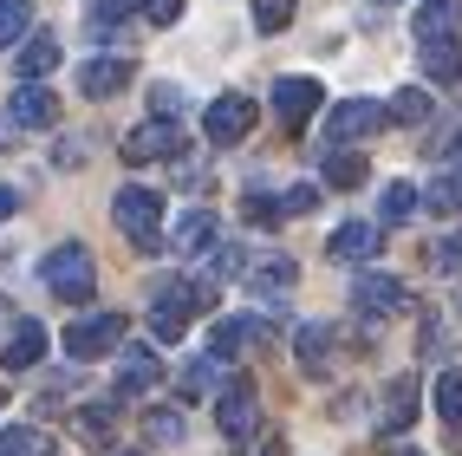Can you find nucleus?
I'll return each mask as SVG.
<instances>
[{"label":"nucleus","instance_id":"40","mask_svg":"<svg viewBox=\"0 0 462 456\" xmlns=\"http://www.w3.org/2000/svg\"><path fill=\"white\" fill-rule=\"evenodd\" d=\"M437 267H462V235H456V241H443V248H437Z\"/></svg>","mask_w":462,"mask_h":456},{"label":"nucleus","instance_id":"22","mask_svg":"<svg viewBox=\"0 0 462 456\" xmlns=\"http://www.w3.org/2000/svg\"><path fill=\"white\" fill-rule=\"evenodd\" d=\"M293 352H300V365H306L313 378H326V372H332V326H300Z\"/></svg>","mask_w":462,"mask_h":456},{"label":"nucleus","instance_id":"9","mask_svg":"<svg viewBox=\"0 0 462 456\" xmlns=\"http://www.w3.org/2000/svg\"><path fill=\"white\" fill-rule=\"evenodd\" d=\"M150 157H182V125L157 117V125H137L125 137V163H150Z\"/></svg>","mask_w":462,"mask_h":456},{"label":"nucleus","instance_id":"44","mask_svg":"<svg viewBox=\"0 0 462 456\" xmlns=\"http://www.w3.org/2000/svg\"><path fill=\"white\" fill-rule=\"evenodd\" d=\"M404 456H423V450H404Z\"/></svg>","mask_w":462,"mask_h":456},{"label":"nucleus","instance_id":"26","mask_svg":"<svg viewBox=\"0 0 462 456\" xmlns=\"http://www.w3.org/2000/svg\"><path fill=\"white\" fill-rule=\"evenodd\" d=\"M437 417L449 423V431H462V365H449V372L437 378Z\"/></svg>","mask_w":462,"mask_h":456},{"label":"nucleus","instance_id":"24","mask_svg":"<svg viewBox=\"0 0 462 456\" xmlns=\"http://www.w3.org/2000/svg\"><path fill=\"white\" fill-rule=\"evenodd\" d=\"M52 66H59V40L40 33V40H26V46H20V66H14V72H20V79H46Z\"/></svg>","mask_w":462,"mask_h":456},{"label":"nucleus","instance_id":"31","mask_svg":"<svg viewBox=\"0 0 462 456\" xmlns=\"http://www.w3.org/2000/svg\"><path fill=\"white\" fill-rule=\"evenodd\" d=\"M300 0H254V33H287Z\"/></svg>","mask_w":462,"mask_h":456},{"label":"nucleus","instance_id":"18","mask_svg":"<svg viewBox=\"0 0 462 456\" xmlns=\"http://www.w3.org/2000/svg\"><path fill=\"white\" fill-rule=\"evenodd\" d=\"M411 33H417V40H449V33H462V0H423L417 20H411Z\"/></svg>","mask_w":462,"mask_h":456},{"label":"nucleus","instance_id":"33","mask_svg":"<svg viewBox=\"0 0 462 456\" xmlns=\"http://www.w3.org/2000/svg\"><path fill=\"white\" fill-rule=\"evenodd\" d=\"M143 437H150V443H182V417H176V411H150V417H143Z\"/></svg>","mask_w":462,"mask_h":456},{"label":"nucleus","instance_id":"34","mask_svg":"<svg viewBox=\"0 0 462 456\" xmlns=\"http://www.w3.org/2000/svg\"><path fill=\"white\" fill-rule=\"evenodd\" d=\"M111 423H117V405H91L79 411V437H111Z\"/></svg>","mask_w":462,"mask_h":456},{"label":"nucleus","instance_id":"14","mask_svg":"<svg viewBox=\"0 0 462 456\" xmlns=\"http://www.w3.org/2000/svg\"><path fill=\"white\" fill-rule=\"evenodd\" d=\"M40 358H46V326L40 320H14L7 346H0V365H7V372H26V365H40Z\"/></svg>","mask_w":462,"mask_h":456},{"label":"nucleus","instance_id":"6","mask_svg":"<svg viewBox=\"0 0 462 456\" xmlns=\"http://www.w3.org/2000/svg\"><path fill=\"white\" fill-rule=\"evenodd\" d=\"M384 125H391L384 105H372V98H346V105H332L326 137H332V144H358V137H372V131H384Z\"/></svg>","mask_w":462,"mask_h":456},{"label":"nucleus","instance_id":"36","mask_svg":"<svg viewBox=\"0 0 462 456\" xmlns=\"http://www.w3.org/2000/svg\"><path fill=\"white\" fill-rule=\"evenodd\" d=\"M313 209H319V190H313V182H300V190L281 196V216H313Z\"/></svg>","mask_w":462,"mask_h":456},{"label":"nucleus","instance_id":"5","mask_svg":"<svg viewBox=\"0 0 462 456\" xmlns=\"http://www.w3.org/2000/svg\"><path fill=\"white\" fill-rule=\"evenodd\" d=\"M352 307L365 320H397L411 307V293H404V281H391V274H358L352 281Z\"/></svg>","mask_w":462,"mask_h":456},{"label":"nucleus","instance_id":"27","mask_svg":"<svg viewBox=\"0 0 462 456\" xmlns=\"http://www.w3.org/2000/svg\"><path fill=\"white\" fill-rule=\"evenodd\" d=\"M326 182H332V190H358V182H365V157H358V150H332V157H326Z\"/></svg>","mask_w":462,"mask_h":456},{"label":"nucleus","instance_id":"12","mask_svg":"<svg viewBox=\"0 0 462 456\" xmlns=\"http://www.w3.org/2000/svg\"><path fill=\"white\" fill-rule=\"evenodd\" d=\"M417 398H423V391H417V378H411V372H404V378H391L384 411H378V431H384V437H404L411 423H417Z\"/></svg>","mask_w":462,"mask_h":456},{"label":"nucleus","instance_id":"37","mask_svg":"<svg viewBox=\"0 0 462 456\" xmlns=\"http://www.w3.org/2000/svg\"><path fill=\"white\" fill-rule=\"evenodd\" d=\"M241 216L261 222V228H273V222H281V196H248V202H241Z\"/></svg>","mask_w":462,"mask_h":456},{"label":"nucleus","instance_id":"42","mask_svg":"<svg viewBox=\"0 0 462 456\" xmlns=\"http://www.w3.org/2000/svg\"><path fill=\"white\" fill-rule=\"evenodd\" d=\"M14 209H20V196L7 190V182H0V222H7V216H14Z\"/></svg>","mask_w":462,"mask_h":456},{"label":"nucleus","instance_id":"20","mask_svg":"<svg viewBox=\"0 0 462 456\" xmlns=\"http://www.w3.org/2000/svg\"><path fill=\"white\" fill-rule=\"evenodd\" d=\"M293 281H300V267H293L287 255H261V261L248 267V287H254V293H267V300L293 293Z\"/></svg>","mask_w":462,"mask_h":456},{"label":"nucleus","instance_id":"43","mask_svg":"<svg viewBox=\"0 0 462 456\" xmlns=\"http://www.w3.org/2000/svg\"><path fill=\"white\" fill-rule=\"evenodd\" d=\"M117 456H143V450H117Z\"/></svg>","mask_w":462,"mask_h":456},{"label":"nucleus","instance_id":"21","mask_svg":"<svg viewBox=\"0 0 462 456\" xmlns=\"http://www.w3.org/2000/svg\"><path fill=\"white\" fill-rule=\"evenodd\" d=\"M215 235H222V228H215V216H208V209H189V216L176 222L170 248H176V255H208V248H215Z\"/></svg>","mask_w":462,"mask_h":456},{"label":"nucleus","instance_id":"1","mask_svg":"<svg viewBox=\"0 0 462 456\" xmlns=\"http://www.w3.org/2000/svg\"><path fill=\"white\" fill-rule=\"evenodd\" d=\"M215 307L208 281H163L157 293H150V332H157V346H176L182 332H189L196 313Z\"/></svg>","mask_w":462,"mask_h":456},{"label":"nucleus","instance_id":"30","mask_svg":"<svg viewBox=\"0 0 462 456\" xmlns=\"http://www.w3.org/2000/svg\"><path fill=\"white\" fill-rule=\"evenodd\" d=\"M384 111L397 117V125H423V117H430V91H417V85H404V91H397V98H391Z\"/></svg>","mask_w":462,"mask_h":456},{"label":"nucleus","instance_id":"2","mask_svg":"<svg viewBox=\"0 0 462 456\" xmlns=\"http://www.w3.org/2000/svg\"><path fill=\"white\" fill-rule=\"evenodd\" d=\"M40 281H46V293H59V300H85L91 287H98V261H91L85 241H59V248L40 261Z\"/></svg>","mask_w":462,"mask_h":456},{"label":"nucleus","instance_id":"10","mask_svg":"<svg viewBox=\"0 0 462 456\" xmlns=\"http://www.w3.org/2000/svg\"><path fill=\"white\" fill-rule=\"evenodd\" d=\"M7 117H14L20 131H46L52 117H59V98H52V91H46L40 79H26V85L14 91V98H7Z\"/></svg>","mask_w":462,"mask_h":456},{"label":"nucleus","instance_id":"4","mask_svg":"<svg viewBox=\"0 0 462 456\" xmlns=\"http://www.w3.org/2000/svg\"><path fill=\"white\" fill-rule=\"evenodd\" d=\"M117 340H125V313H85V320L66 326L72 358H105V352H117Z\"/></svg>","mask_w":462,"mask_h":456},{"label":"nucleus","instance_id":"16","mask_svg":"<svg viewBox=\"0 0 462 456\" xmlns=\"http://www.w3.org/2000/svg\"><path fill=\"white\" fill-rule=\"evenodd\" d=\"M423 46V79L430 85H456L462 79V33H449V40H417Z\"/></svg>","mask_w":462,"mask_h":456},{"label":"nucleus","instance_id":"3","mask_svg":"<svg viewBox=\"0 0 462 456\" xmlns=\"http://www.w3.org/2000/svg\"><path fill=\"white\" fill-rule=\"evenodd\" d=\"M111 216H117V228H125L131 248H157V241H163V196H157V190H143V182L117 190Z\"/></svg>","mask_w":462,"mask_h":456},{"label":"nucleus","instance_id":"32","mask_svg":"<svg viewBox=\"0 0 462 456\" xmlns=\"http://www.w3.org/2000/svg\"><path fill=\"white\" fill-rule=\"evenodd\" d=\"M26 26H33V7L26 0H0V46H14Z\"/></svg>","mask_w":462,"mask_h":456},{"label":"nucleus","instance_id":"19","mask_svg":"<svg viewBox=\"0 0 462 456\" xmlns=\"http://www.w3.org/2000/svg\"><path fill=\"white\" fill-rule=\"evenodd\" d=\"M254 340H267V320H254V313H235V320H222L215 326V358H235V352H248Z\"/></svg>","mask_w":462,"mask_h":456},{"label":"nucleus","instance_id":"29","mask_svg":"<svg viewBox=\"0 0 462 456\" xmlns=\"http://www.w3.org/2000/svg\"><path fill=\"white\" fill-rule=\"evenodd\" d=\"M437 216H462V170H443L437 182H430V196H423Z\"/></svg>","mask_w":462,"mask_h":456},{"label":"nucleus","instance_id":"28","mask_svg":"<svg viewBox=\"0 0 462 456\" xmlns=\"http://www.w3.org/2000/svg\"><path fill=\"white\" fill-rule=\"evenodd\" d=\"M137 7H143V0H98V7H91V40L117 33V26H125V20H131Z\"/></svg>","mask_w":462,"mask_h":456},{"label":"nucleus","instance_id":"41","mask_svg":"<svg viewBox=\"0 0 462 456\" xmlns=\"http://www.w3.org/2000/svg\"><path fill=\"white\" fill-rule=\"evenodd\" d=\"M248 456H287V437H261V443H254Z\"/></svg>","mask_w":462,"mask_h":456},{"label":"nucleus","instance_id":"35","mask_svg":"<svg viewBox=\"0 0 462 456\" xmlns=\"http://www.w3.org/2000/svg\"><path fill=\"white\" fill-rule=\"evenodd\" d=\"M176 385H182V391H215V358H189Z\"/></svg>","mask_w":462,"mask_h":456},{"label":"nucleus","instance_id":"23","mask_svg":"<svg viewBox=\"0 0 462 456\" xmlns=\"http://www.w3.org/2000/svg\"><path fill=\"white\" fill-rule=\"evenodd\" d=\"M417 190H411V182H384V196H378V228H397V222H411L417 216Z\"/></svg>","mask_w":462,"mask_h":456},{"label":"nucleus","instance_id":"17","mask_svg":"<svg viewBox=\"0 0 462 456\" xmlns=\"http://www.w3.org/2000/svg\"><path fill=\"white\" fill-rule=\"evenodd\" d=\"M157 378H163L157 352L137 346V352H125V372H117V398H143V391H157Z\"/></svg>","mask_w":462,"mask_h":456},{"label":"nucleus","instance_id":"39","mask_svg":"<svg viewBox=\"0 0 462 456\" xmlns=\"http://www.w3.org/2000/svg\"><path fill=\"white\" fill-rule=\"evenodd\" d=\"M150 105H157V111H182V91L176 85H150Z\"/></svg>","mask_w":462,"mask_h":456},{"label":"nucleus","instance_id":"38","mask_svg":"<svg viewBox=\"0 0 462 456\" xmlns=\"http://www.w3.org/2000/svg\"><path fill=\"white\" fill-rule=\"evenodd\" d=\"M143 14H150V20H157V26H170V20L182 14V0H143Z\"/></svg>","mask_w":462,"mask_h":456},{"label":"nucleus","instance_id":"7","mask_svg":"<svg viewBox=\"0 0 462 456\" xmlns=\"http://www.w3.org/2000/svg\"><path fill=\"white\" fill-rule=\"evenodd\" d=\"M202 131L215 137V144H241L254 131V98H241V91H222L208 111H202Z\"/></svg>","mask_w":462,"mask_h":456},{"label":"nucleus","instance_id":"11","mask_svg":"<svg viewBox=\"0 0 462 456\" xmlns=\"http://www.w3.org/2000/svg\"><path fill=\"white\" fill-rule=\"evenodd\" d=\"M319 105H326L319 79H281V85H273V111H281V125H306Z\"/></svg>","mask_w":462,"mask_h":456},{"label":"nucleus","instance_id":"8","mask_svg":"<svg viewBox=\"0 0 462 456\" xmlns=\"http://www.w3.org/2000/svg\"><path fill=\"white\" fill-rule=\"evenodd\" d=\"M215 423H222V437L248 443V437H254V423H261V398H254V385H222V398H215Z\"/></svg>","mask_w":462,"mask_h":456},{"label":"nucleus","instance_id":"13","mask_svg":"<svg viewBox=\"0 0 462 456\" xmlns=\"http://www.w3.org/2000/svg\"><path fill=\"white\" fill-rule=\"evenodd\" d=\"M125 85H131V59H117V52L79 66V91H85V98H111V91H125Z\"/></svg>","mask_w":462,"mask_h":456},{"label":"nucleus","instance_id":"15","mask_svg":"<svg viewBox=\"0 0 462 456\" xmlns=\"http://www.w3.org/2000/svg\"><path fill=\"white\" fill-rule=\"evenodd\" d=\"M378 235H384L378 222H338V228H332V261H372V255L384 248Z\"/></svg>","mask_w":462,"mask_h":456},{"label":"nucleus","instance_id":"25","mask_svg":"<svg viewBox=\"0 0 462 456\" xmlns=\"http://www.w3.org/2000/svg\"><path fill=\"white\" fill-rule=\"evenodd\" d=\"M0 456H52V437L33 423H14V431H0Z\"/></svg>","mask_w":462,"mask_h":456}]
</instances>
